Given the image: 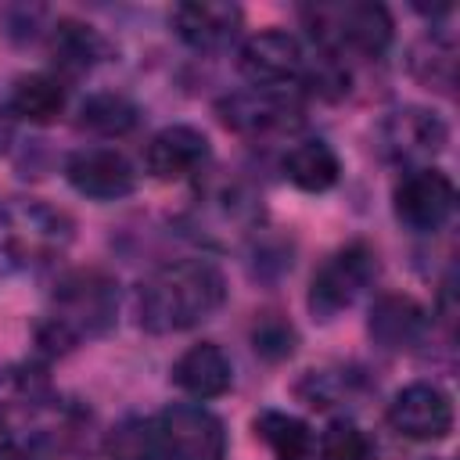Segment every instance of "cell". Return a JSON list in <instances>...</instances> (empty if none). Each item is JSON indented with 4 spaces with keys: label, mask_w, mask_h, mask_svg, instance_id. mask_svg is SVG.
<instances>
[{
    "label": "cell",
    "mask_w": 460,
    "mask_h": 460,
    "mask_svg": "<svg viewBox=\"0 0 460 460\" xmlns=\"http://www.w3.org/2000/svg\"><path fill=\"white\" fill-rule=\"evenodd\" d=\"M226 302V277L208 259H172L151 270L137 291V320L151 334L205 323Z\"/></svg>",
    "instance_id": "obj_1"
},
{
    "label": "cell",
    "mask_w": 460,
    "mask_h": 460,
    "mask_svg": "<svg viewBox=\"0 0 460 460\" xmlns=\"http://www.w3.org/2000/svg\"><path fill=\"white\" fill-rule=\"evenodd\" d=\"M119 288L101 270H72L58 280L50 309L36 327V341L47 352H68L83 338H97L115 323Z\"/></svg>",
    "instance_id": "obj_2"
},
{
    "label": "cell",
    "mask_w": 460,
    "mask_h": 460,
    "mask_svg": "<svg viewBox=\"0 0 460 460\" xmlns=\"http://www.w3.org/2000/svg\"><path fill=\"white\" fill-rule=\"evenodd\" d=\"M75 237V223L40 201V198H11L0 205V266L4 270H40L65 255Z\"/></svg>",
    "instance_id": "obj_3"
},
{
    "label": "cell",
    "mask_w": 460,
    "mask_h": 460,
    "mask_svg": "<svg viewBox=\"0 0 460 460\" xmlns=\"http://www.w3.org/2000/svg\"><path fill=\"white\" fill-rule=\"evenodd\" d=\"M305 29L316 47L341 61V58H377L388 50L395 22L385 4L374 0H341V4H313L302 7Z\"/></svg>",
    "instance_id": "obj_4"
},
{
    "label": "cell",
    "mask_w": 460,
    "mask_h": 460,
    "mask_svg": "<svg viewBox=\"0 0 460 460\" xmlns=\"http://www.w3.org/2000/svg\"><path fill=\"white\" fill-rule=\"evenodd\" d=\"M377 280V252L367 241H349L345 248L331 252L309 280L305 305L316 320H331L349 309L370 284Z\"/></svg>",
    "instance_id": "obj_5"
},
{
    "label": "cell",
    "mask_w": 460,
    "mask_h": 460,
    "mask_svg": "<svg viewBox=\"0 0 460 460\" xmlns=\"http://www.w3.org/2000/svg\"><path fill=\"white\" fill-rule=\"evenodd\" d=\"M216 115L219 122L244 137V140H273V137H288L302 126V108L295 97H288V90H237L216 101Z\"/></svg>",
    "instance_id": "obj_6"
},
{
    "label": "cell",
    "mask_w": 460,
    "mask_h": 460,
    "mask_svg": "<svg viewBox=\"0 0 460 460\" xmlns=\"http://www.w3.org/2000/svg\"><path fill=\"white\" fill-rule=\"evenodd\" d=\"M446 144H449V126L442 122V115L420 104L395 108L377 126V151L402 169L428 165L435 155L446 151Z\"/></svg>",
    "instance_id": "obj_7"
},
{
    "label": "cell",
    "mask_w": 460,
    "mask_h": 460,
    "mask_svg": "<svg viewBox=\"0 0 460 460\" xmlns=\"http://www.w3.org/2000/svg\"><path fill=\"white\" fill-rule=\"evenodd\" d=\"M392 208L395 219L413 230V234H435L449 223L453 208H456V187L453 180L435 169V165H420V169H406L392 190Z\"/></svg>",
    "instance_id": "obj_8"
},
{
    "label": "cell",
    "mask_w": 460,
    "mask_h": 460,
    "mask_svg": "<svg viewBox=\"0 0 460 460\" xmlns=\"http://www.w3.org/2000/svg\"><path fill=\"white\" fill-rule=\"evenodd\" d=\"M155 431L169 460H226V431L223 420L201 402H169Z\"/></svg>",
    "instance_id": "obj_9"
},
{
    "label": "cell",
    "mask_w": 460,
    "mask_h": 460,
    "mask_svg": "<svg viewBox=\"0 0 460 460\" xmlns=\"http://www.w3.org/2000/svg\"><path fill=\"white\" fill-rule=\"evenodd\" d=\"M237 68L259 90H288L291 83L305 79L309 58H305V47L298 43V36H291L284 29H262L241 43Z\"/></svg>",
    "instance_id": "obj_10"
},
{
    "label": "cell",
    "mask_w": 460,
    "mask_h": 460,
    "mask_svg": "<svg viewBox=\"0 0 460 460\" xmlns=\"http://www.w3.org/2000/svg\"><path fill=\"white\" fill-rule=\"evenodd\" d=\"M388 424L413 442H438L453 431V402L431 381H413L388 402Z\"/></svg>",
    "instance_id": "obj_11"
},
{
    "label": "cell",
    "mask_w": 460,
    "mask_h": 460,
    "mask_svg": "<svg viewBox=\"0 0 460 460\" xmlns=\"http://www.w3.org/2000/svg\"><path fill=\"white\" fill-rule=\"evenodd\" d=\"M65 180L72 183L75 194L93 201H119L137 187V172L129 158L115 147H79L65 162Z\"/></svg>",
    "instance_id": "obj_12"
},
{
    "label": "cell",
    "mask_w": 460,
    "mask_h": 460,
    "mask_svg": "<svg viewBox=\"0 0 460 460\" xmlns=\"http://www.w3.org/2000/svg\"><path fill=\"white\" fill-rule=\"evenodd\" d=\"M212 158V144L208 137L198 129V126H187V122H176V126H165L158 129L147 147H144V165L155 180H187V176H198Z\"/></svg>",
    "instance_id": "obj_13"
},
{
    "label": "cell",
    "mask_w": 460,
    "mask_h": 460,
    "mask_svg": "<svg viewBox=\"0 0 460 460\" xmlns=\"http://www.w3.org/2000/svg\"><path fill=\"white\" fill-rule=\"evenodd\" d=\"M241 22H244V11L237 4L190 0V4H176L172 7V29L194 50H223V47H230L234 36L241 32Z\"/></svg>",
    "instance_id": "obj_14"
},
{
    "label": "cell",
    "mask_w": 460,
    "mask_h": 460,
    "mask_svg": "<svg viewBox=\"0 0 460 460\" xmlns=\"http://www.w3.org/2000/svg\"><path fill=\"white\" fill-rule=\"evenodd\" d=\"M424 331H428V313L410 295H381L370 305L367 334L385 352H406V349H413L424 338Z\"/></svg>",
    "instance_id": "obj_15"
},
{
    "label": "cell",
    "mask_w": 460,
    "mask_h": 460,
    "mask_svg": "<svg viewBox=\"0 0 460 460\" xmlns=\"http://www.w3.org/2000/svg\"><path fill=\"white\" fill-rule=\"evenodd\" d=\"M172 385L187 392L190 399H219L234 385V367L230 356L216 341H198L190 345L176 363H172Z\"/></svg>",
    "instance_id": "obj_16"
},
{
    "label": "cell",
    "mask_w": 460,
    "mask_h": 460,
    "mask_svg": "<svg viewBox=\"0 0 460 460\" xmlns=\"http://www.w3.org/2000/svg\"><path fill=\"white\" fill-rule=\"evenodd\" d=\"M280 169L305 194H323L341 180V158L327 140H298V144H291L284 151Z\"/></svg>",
    "instance_id": "obj_17"
},
{
    "label": "cell",
    "mask_w": 460,
    "mask_h": 460,
    "mask_svg": "<svg viewBox=\"0 0 460 460\" xmlns=\"http://www.w3.org/2000/svg\"><path fill=\"white\" fill-rule=\"evenodd\" d=\"M104 54H108V40L93 25H86L79 18H58L54 22V29H50V58H54V65L61 72L79 75V72L93 68Z\"/></svg>",
    "instance_id": "obj_18"
},
{
    "label": "cell",
    "mask_w": 460,
    "mask_h": 460,
    "mask_svg": "<svg viewBox=\"0 0 460 460\" xmlns=\"http://www.w3.org/2000/svg\"><path fill=\"white\" fill-rule=\"evenodd\" d=\"M7 108L14 119H29L36 126H47L61 115L65 108V83L50 72H29L18 75L7 97Z\"/></svg>",
    "instance_id": "obj_19"
},
{
    "label": "cell",
    "mask_w": 460,
    "mask_h": 460,
    "mask_svg": "<svg viewBox=\"0 0 460 460\" xmlns=\"http://www.w3.org/2000/svg\"><path fill=\"white\" fill-rule=\"evenodd\" d=\"M255 438L273 453V460H309L316 449V438L302 417H291L284 410H262L252 420Z\"/></svg>",
    "instance_id": "obj_20"
},
{
    "label": "cell",
    "mask_w": 460,
    "mask_h": 460,
    "mask_svg": "<svg viewBox=\"0 0 460 460\" xmlns=\"http://www.w3.org/2000/svg\"><path fill=\"white\" fill-rule=\"evenodd\" d=\"M54 402V381L40 363L0 367V406L4 410H43Z\"/></svg>",
    "instance_id": "obj_21"
},
{
    "label": "cell",
    "mask_w": 460,
    "mask_h": 460,
    "mask_svg": "<svg viewBox=\"0 0 460 460\" xmlns=\"http://www.w3.org/2000/svg\"><path fill=\"white\" fill-rule=\"evenodd\" d=\"M140 122V108L115 90H97L79 104V126L97 137H126Z\"/></svg>",
    "instance_id": "obj_22"
},
{
    "label": "cell",
    "mask_w": 460,
    "mask_h": 460,
    "mask_svg": "<svg viewBox=\"0 0 460 460\" xmlns=\"http://www.w3.org/2000/svg\"><path fill=\"white\" fill-rule=\"evenodd\" d=\"M104 456L108 460H169L162 449V438L155 431L151 420L140 417H126L119 420L108 438H104Z\"/></svg>",
    "instance_id": "obj_23"
},
{
    "label": "cell",
    "mask_w": 460,
    "mask_h": 460,
    "mask_svg": "<svg viewBox=\"0 0 460 460\" xmlns=\"http://www.w3.org/2000/svg\"><path fill=\"white\" fill-rule=\"evenodd\" d=\"M320 460H377V446L374 438L349 417L331 420L320 431Z\"/></svg>",
    "instance_id": "obj_24"
},
{
    "label": "cell",
    "mask_w": 460,
    "mask_h": 460,
    "mask_svg": "<svg viewBox=\"0 0 460 460\" xmlns=\"http://www.w3.org/2000/svg\"><path fill=\"white\" fill-rule=\"evenodd\" d=\"M295 345H298V334H295V327H291L288 316H280V313H262V316L255 320V327H252V349H255L262 359L280 363V359H288V356L295 352Z\"/></svg>",
    "instance_id": "obj_25"
},
{
    "label": "cell",
    "mask_w": 460,
    "mask_h": 460,
    "mask_svg": "<svg viewBox=\"0 0 460 460\" xmlns=\"http://www.w3.org/2000/svg\"><path fill=\"white\" fill-rule=\"evenodd\" d=\"M453 43H438V40H424L420 47H413V58H410V68L420 83L428 86H438V90H449L453 86Z\"/></svg>",
    "instance_id": "obj_26"
},
{
    "label": "cell",
    "mask_w": 460,
    "mask_h": 460,
    "mask_svg": "<svg viewBox=\"0 0 460 460\" xmlns=\"http://www.w3.org/2000/svg\"><path fill=\"white\" fill-rule=\"evenodd\" d=\"M0 460H18V438L4 420H0Z\"/></svg>",
    "instance_id": "obj_27"
},
{
    "label": "cell",
    "mask_w": 460,
    "mask_h": 460,
    "mask_svg": "<svg viewBox=\"0 0 460 460\" xmlns=\"http://www.w3.org/2000/svg\"><path fill=\"white\" fill-rule=\"evenodd\" d=\"M11 133H14V115H11L7 101H0V155L7 151V144H11Z\"/></svg>",
    "instance_id": "obj_28"
}]
</instances>
